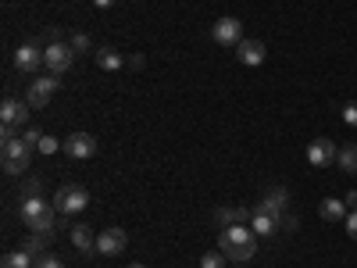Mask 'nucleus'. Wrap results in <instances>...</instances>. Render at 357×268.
<instances>
[{"label": "nucleus", "mask_w": 357, "mask_h": 268, "mask_svg": "<svg viewBox=\"0 0 357 268\" xmlns=\"http://www.w3.org/2000/svg\"><path fill=\"white\" fill-rule=\"evenodd\" d=\"M61 151H65L72 161H89V158L97 154V140L89 136V133H72V136H65Z\"/></svg>", "instance_id": "nucleus-6"}, {"label": "nucleus", "mask_w": 357, "mask_h": 268, "mask_svg": "<svg viewBox=\"0 0 357 268\" xmlns=\"http://www.w3.org/2000/svg\"><path fill=\"white\" fill-rule=\"evenodd\" d=\"M86 204H89V193L75 183H65L61 190L54 193V207H57V215H79L86 211Z\"/></svg>", "instance_id": "nucleus-2"}, {"label": "nucleus", "mask_w": 357, "mask_h": 268, "mask_svg": "<svg viewBox=\"0 0 357 268\" xmlns=\"http://www.w3.org/2000/svg\"><path fill=\"white\" fill-rule=\"evenodd\" d=\"M129 247V232L126 229H118V225H111V229H104V232H97V254H107V258H118Z\"/></svg>", "instance_id": "nucleus-7"}, {"label": "nucleus", "mask_w": 357, "mask_h": 268, "mask_svg": "<svg viewBox=\"0 0 357 268\" xmlns=\"http://www.w3.org/2000/svg\"><path fill=\"white\" fill-rule=\"evenodd\" d=\"M36 268H65V261L57 258V254H50V251H47V254H40V258H36Z\"/></svg>", "instance_id": "nucleus-25"}, {"label": "nucleus", "mask_w": 357, "mask_h": 268, "mask_svg": "<svg viewBox=\"0 0 357 268\" xmlns=\"http://www.w3.org/2000/svg\"><path fill=\"white\" fill-rule=\"evenodd\" d=\"M215 218L222 222V229H225V225H236V207H218Z\"/></svg>", "instance_id": "nucleus-27"}, {"label": "nucleus", "mask_w": 357, "mask_h": 268, "mask_svg": "<svg viewBox=\"0 0 357 268\" xmlns=\"http://www.w3.org/2000/svg\"><path fill=\"white\" fill-rule=\"evenodd\" d=\"M343 122H347L350 129H357V100H347V104H343Z\"/></svg>", "instance_id": "nucleus-26"}, {"label": "nucleus", "mask_w": 357, "mask_h": 268, "mask_svg": "<svg viewBox=\"0 0 357 268\" xmlns=\"http://www.w3.org/2000/svg\"><path fill=\"white\" fill-rule=\"evenodd\" d=\"M114 0H93V8H111Z\"/></svg>", "instance_id": "nucleus-35"}, {"label": "nucleus", "mask_w": 357, "mask_h": 268, "mask_svg": "<svg viewBox=\"0 0 357 268\" xmlns=\"http://www.w3.org/2000/svg\"><path fill=\"white\" fill-rule=\"evenodd\" d=\"M50 200H43V197H25L22 204H18V218H22V225H33L36 218H43L47 211H50Z\"/></svg>", "instance_id": "nucleus-13"}, {"label": "nucleus", "mask_w": 357, "mask_h": 268, "mask_svg": "<svg viewBox=\"0 0 357 268\" xmlns=\"http://www.w3.org/2000/svg\"><path fill=\"white\" fill-rule=\"evenodd\" d=\"M236 268H247V265H236Z\"/></svg>", "instance_id": "nucleus-37"}, {"label": "nucleus", "mask_w": 357, "mask_h": 268, "mask_svg": "<svg viewBox=\"0 0 357 268\" xmlns=\"http://www.w3.org/2000/svg\"><path fill=\"white\" fill-rule=\"evenodd\" d=\"M257 232L250 225H225L218 232V247H232V244H254Z\"/></svg>", "instance_id": "nucleus-14"}, {"label": "nucleus", "mask_w": 357, "mask_h": 268, "mask_svg": "<svg viewBox=\"0 0 357 268\" xmlns=\"http://www.w3.org/2000/svg\"><path fill=\"white\" fill-rule=\"evenodd\" d=\"M36 151H40V154H57V151H61V143H57L54 136H43V140H40V147H36Z\"/></svg>", "instance_id": "nucleus-28"}, {"label": "nucleus", "mask_w": 357, "mask_h": 268, "mask_svg": "<svg viewBox=\"0 0 357 268\" xmlns=\"http://www.w3.org/2000/svg\"><path fill=\"white\" fill-rule=\"evenodd\" d=\"M72 244H75V251L79 254H97V236H93V229L89 225H72Z\"/></svg>", "instance_id": "nucleus-16"}, {"label": "nucleus", "mask_w": 357, "mask_h": 268, "mask_svg": "<svg viewBox=\"0 0 357 268\" xmlns=\"http://www.w3.org/2000/svg\"><path fill=\"white\" fill-rule=\"evenodd\" d=\"M250 229H254L257 236H275V232H279V218H272V215H264V211H257V207H254Z\"/></svg>", "instance_id": "nucleus-19"}, {"label": "nucleus", "mask_w": 357, "mask_h": 268, "mask_svg": "<svg viewBox=\"0 0 357 268\" xmlns=\"http://www.w3.org/2000/svg\"><path fill=\"white\" fill-rule=\"evenodd\" d=\"M200 268H229V258H225L222 251H207V254L200 258Z\"/></svg>", "instance_id": "nucleus-24"}, {"label": "nucleus", "mask_w": 357, "mask_h": 268, "mask_svg": "<svg viewBox=\"0 0 357 268\" xmlns=\"http://www.w3.org/2000/svg\"><path fill=\"white\" fill-rule=\"evenodd\" d=\"M0 268H36V258L29 254V251H8L4 254V261H0Z\"/></svg>", "instance_id": "nucleus-20"}, {"label": "nucleus", "mask_w": 357, "mask_h": 268, "mask_svg": "<svg viewBox=\"0 0 357 268\" xmlns=\"http://www.w3.org/2000/svg\"><path fill=\"white\" fill-rule=\"evenodd\" d=\"M43 65H47V72H54V75H65L72 65H75V50H72V43H47L43 47Z\"/></svg>", "instance_id": "nucleus-3"}, {"label": "nucleus", "mask_w": 357, "mask_h": 268, "mask_svg": "<svg viewBox=\"0 0 357 268\" xmlns=\"http://www.w3.org/2000/svg\"><path fill=\"white\" fill-rule=\"evenodd\" d=\"M4 175H25V165H18V161H4Z\"/></svg>", "instance_id": "nucleus-32"}, {"label": "nucleus", "mask_w": 357, "mask_h": 268, "mask_svg": "<svg viewBox=\"0 0 357 268\" xmlns=\"http://www.w3.org/2000/svg\"><path fill=\"white\" fill-rule=\"evenodd\" d=\"M236 57H240V65L257 68L264 57H268V47H264L261 40H240V47H236Z\"/></svg>", "instance_id": "nucleus-12"}, {"label": "nucleus", "mask_w": 357, "mask_h": 268, "mask_svg": "<svg viewBox=\"0 0 357 268\" xmlns=\"http://www.w3.org/2000/svg\"><path fill=\"white\" fill-rule=\"evenodd\" d=\"M72 50H75V54H86V50H89V36H86V33H75V36H72Z\"/></svg>", "instance_id": "nucleus-29"}, {"label": "nucleus", "mask_w": 357, "mask_h": 268, "mask_svg": "<svg viewBox=\"0 0 357 268\" xmlns=\"http://www.w3.org/2000/svg\"><path fill=\"white\" fill-rule=\"evenodd\" d=\"M336 143L329 140V136H318V140H311V147H307V161L314 165V168H329V165H336Z\"/></svg>", "instance_id": "nucleus-9"}, {"label": "nucleus", "mask_w": 357, "mask_h": 268, "mask_svg": "<svg viewBox=\"0 0 357 268\" xmlns=\"http://www.w3.org/2000/svg\"><path fill=\"white\" fill-rule=\"evenodd\" d=\"M25 197H40V179H29L25 183Z\"/></svg>", "instance_id": "nucleus-33"}, {"label": "nucleus", "mask_w": 357, "mask_h": 268, "mask_svg": "<svg viewBox=\"0 0 357 268\" xmlns=\"http://www.w3.org/2000/svg\"><path fill=\"white\" fill-rule=\"evenodd\" d=\"M15 68L25 72V75L40 72V68H43V47H40V43H22V47L15 50Z\"/></svg>", "instance_id": "nucleus-8"}, {"label": "nucleus", "mask_w": 357, "mask_h": 268, "mask_svg": "<svg viewBox=\"0 0 357 268\" xmlns=\"http://www.w3.org/2000/svg\"><path fill=\"white\" fill-rule=\"evenodd\" d=\"M57 86H61V79H57L54 72H47L43 79H33V82H29V89H25V104L29 107H47L50 97L57 94Z\"/></svg>", "instance_id": "nucleus-4"}, {"label": "nucleus", "mask_w": 357, "mask_h": 268, "mask_svg": "<svg viewBox=\"0 0 357 268\" xmlns=\"http://www.w3.org/2000/svg\"><path fill=\"white\" fill-rule=\"evenodd\" d=\"M336 165H340L347 175H357V143H347V147H340Z\"/></svg>", "instance_id": "nucleus-21"}, {"label": "nucleus", "mask_w": 357, "mask_h": 268, "mask_svg": "<svg viewBox=\"0 0 357 268\" xmlns=\"http://www.w3.org/2000/svg\"><path fill=\"white\" fill-rule=\"evenodd\" d=\"M29 229H33V232H43V236H54V232H57V207H50V211H47L43 218H36Z\"/></svg>", "instance_id": "nucleus-23"}, {"label": "nucleus", "mask_w": 357, "mask_h": 268, "mask_svg": "<svg viewBox=\"0 0 357 268\" xmlns=\"http://www.w3.org/2000/svg\"><path fill=\"white\" fill-rule=\"evenodd\" d=\"M318 215H321L325 222H347L350 207H347V200H340V197H325V200L318 204Z\"/></svg>", "instance_id": "nucleus-15"}, {"label": "nucleus", "mask_w": 357, "mask_h": 268, "mask_svg": "<svg viewBox=\"0 0 357 268\" xmlns=\"http://www.w3.org/2000/svg\"><path fill=\"white\" fill-rule=\"evenodd\" d=\"M50 240H54V236L33 232V236H29V240L22 244V251H29V254H33V258H40V254H47V251H50Z\"/></svg>", "instance_id": "nucleus-22"}, {"label": "nucleus", "mask_w": 357, "mask_h": 268, "mask_svg": "<svg viewBox=\"0 0 357 268\" xmlns=\"http://www.w3.org/2000/svg\"><path fill=\"white\" fill-rule=\"evenodd\" d=\"M126 268H146V265H126Z\"/></svg>", "instance_id": "nucleus-36"}, {"label": "nucleus", "mask_w": 357, "mask_h": 268, "mask_svg": "<svg viewBox=\"0 0 357 268\" xmlns=\"http://www.w3.org/2000/svg\"><path fill=\"white\" fill-rule=\"evenodd\" d=\"M93 57H97V68L100 72H118V68L126 65V57L118 54L114 47H100V50H93Z\"/></svg>", "instance_id": "nucleus-17"}, {"label": "nucleus", "mask_w": 357, "mask_h": 268, "mask_svg": "<svg viewBox=\"0 0 357 268\" xmlns=\"http://www.w3.org/2000/svg\"><path fill=\"white\" fill-rule=\"evenodd\" d=\"M22 136H25V143H33V147H40V140H43L47 133H40V129H33V126H29V129H22Z\"/></svg>", "instance_id": "nucleus-30"}, {"label": "nucleus", "mask_w": 357, "mask_h": 268, "mask_svg": "<svg viewBox=\"0 0 357 268\" xmlns=\"http://www.w3.org/2000/svg\"><path fill=\"white\" fill-rule=\"evenodd\" d=\"M211 40L222 43V47H240V40H243V22H240V18H232V15L218 18L215 29H211Z\"/></svg>", "instance_id": "nucleus-5"}, {"label": "nucleus", "mask_w": 357, "mask_h": 268, "mask_svg": "<svg viewBox=\"0 0 357 268\" xmlns=\"http://www.w3.org/2000/svg\"><path fill=\"white\" fill-rule=\"evenodd\" d=\"M33 143H25V136H18L15 126H4V136H0V154H4V161H18L29 168V161H33Z\"/></svg>", "instance_id": "nucleus-1"}, {"label": "nucleus", "mask_w": 357, "mask_h": 268, "mask_svg": "<svg viewBox=\"0 0 357 268\" xmlns=\"http://www.w3.org/2000/svg\"><path fill=\"white\" fill-rule=\"evenodd\" d=\"M286 204H289V193H286L282 186H272V190H268V193L257 200V211H264V215H272V218H279V222H282Z\"/></svg>", "instance_id": "nucleus-11"}, {"label": "nucleus", "mask_w": 357, "mask_h": 268, "mask_svg": "<svg viewBox=\"0 0 357 268\" xmlns=\"http://www.w3.org/2000/svg\"><path fill=\"white\" fill-rule=\"evenodd\" d=\"M29 111H33L29 104L8 97L4 104H0V122H4V126H15V129H29Z\"/></svg>", "instance_id": "nucleus-10"}, {"label": "nucleus", "mask_w": 357, "mask_h": 268, "mask_svg": "<svg viewBox=\"0 0 357 268\" xmlns=\"http://www.w3.org/2000/svg\"><path fill=\"white\" fill-rule=\"evenodd\" d=\"M347 207H350V211H357V190L347 193Z\"/></svg>", "instance_id": "nucleus-34"}, {"label": "nucleus", "mask_w": 357, "mask_h": 268, "mask_svg": "<svg viewBox=\"0 0 357 268\" xmlns=\"http://www.w3.org/2000/svg\"><path fill=\"white\" fill-rule=\"evenodd\" d=\"M343 225H347V236H350V240H357V211H350Z\"/></svg>", "instance_id": "nucleus-31"}, {"label": "nucleus", "mask_w": 357, "mask_h": 268, "mask_svg": "<svg viewBox=\"0 0 357 268\" xmlns=\"http://www.w3.org/2000/svg\"><path fill=\"white\" fill-rule=\"evenodd\" d=\"M229 261H236V265H247L254 254H257V240L254 244H232V247H218Z\"/></svg>", "instance_id": "nucleus-18"}]
</instances>
